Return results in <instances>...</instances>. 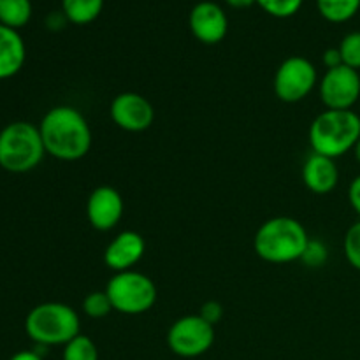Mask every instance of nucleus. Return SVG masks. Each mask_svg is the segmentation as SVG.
<instances>
[{
	"label": "nucleus",
	"instance_id": "29",
	"mask_svg": "<svg viewBox=\"0 0 360 360\" xmlns=\"http://www.w3.org/2000/svg\"><path fill=\"white\" fill-rule=\"evenodd\" d=\"M253 2H257V0H227L229 6L236 7V9H246V7L252 6Z\"/></svg>",
	"mask_w": 360,
	"mask_h": 360
},
{
	"label": "nucleus",
	"instance_id": "21",
	"mask_svg": "<svg viewBox=\"0 0 360 360\" xmlns=\"http://www.w3.org/2000/svg\"><path fill=\"white\" fill-rule=\"evenodd\" d=\"M340 53L343 58V65L355 70L360 69V32H352V34L345 35L340 44Z\"/></svg>",
	"mask_w": 360,
	"mask_h": 360
},
{
	"label": "nucleus",
	"instance_id": "3",
	"mask_svg": "<svg viewBox=\"0 0 360 360\" xmlns=\"http://www.w3.org/2000/svg\"><path fill=\"white\" fill-rule=\"evenodd\" d=\"M360 139V116L355 111L320 112L309 127V144L313 153L336 160L354 150Z\"/></svg>",
	"mask_w": 360,
	"mask_h": 360
},
{
	"label": "nucleus",
	"instance_id": "15",
	"mask_svg": "<svg viewBox=\"0 0 360 360\" xmlns=\"http://www.w3.org/2000/svg\"><path fill=\"white\" fill-rule=\"evenodd\" d=\"M27 58V48L18 30L0 25V79L16 76Z\"/></svg>",
	"mask_w": 360,
	"mask_h": 360
},
{
	"label": "nucleus",
	"instance_id": "10",
	"mask_svg": "<svg viewBox=\"0 0 360 360\" xmlns=\"http://www.w3.org/2000/svg\"><path fill=\"white\" fill-rule=\"evenodd\" d=\"M109 115L112 122L127 132H144L155 122L153 104L136 91L116 95L109 108Z\"/></svg>",
	"mask_w": 360,
	"mask_h": 360
},
{
	"label": "nucleus",
	"instance_id": "7",
	"mask_svg": "<svg viewBox=\"0 0 360 360\" xmlns=\"http://www.w3.org/2000/svg\"><path fill=\"white\" fill-rule=\"evenodd\" d=\"M214 343V326L199 315H186L176 320L167 333V345L172 354L183 359L200 357Z\"/></svg>",
	"mask_w": 360,
	"mask_h": 360
},
{
	"label": "nucleus",
	"instance_id": "22",
	"mask_svg": "<svg viewBox=\"0 0 360 360\" xmlns=\"http://www.w3.org/2000/svg\"><path fill=\"white\" fill-rule=\"evenodd\" d=\"M345 257L354 269L360 271V220L352 225L345 234L343 241Z\"/></svg>",
	"mask_w": 360,
	"mask_h": 360
},
{
	"label": "nucleus",
	"instance_id": "23",
	"mask_svg": "<svg viewBox=\"0 0 360 360\" xmlns=\"http://www.w3.org/2000/svg\"><path fill=\"white\" fill-rule=\"evenodd\" d=\"M257 4L271 16L288 18L297 13L302 0H257Z\"/></svg>",
	"mask_w": 360,
	"mask_h": 360
},
{
	"label": "nucleus",
	"instance_id": "4",
	"mask_svg": "<svg viewBox=\"0 0 360 360\" xmlns=\"http://www.w3.org/2000/svg\"><path fill=\"white\" fill-rule=\"evenodd\" d=\"M79 315L63 302H42L35 306L25 320L28 338L41 347H65L79 336Z\"/></svg>",
	"mask_w": 360,
	"mask_h": 360
},
{
	"label": "nucleus",
	"instance_id": "8",
	"mask_svg": "<svg viewBox=\"0 0 360 360\" xmlns=\"http://www.w3.org/2000/svg\"><path fill=\"white\" fill-rule=\"evenodd\" d=\"M316 67L304 56H290L274 74V94L280 101L294 104L308 97L316 86Z\"/></svg>",
	"mask_w": 360,
	"mask_h": 360
},
{
	"label": "nucleus",
	"instance_id": "11",
	"mask_svg": "<svg viewBox=\"0 0 360 360\" xmlns=\"http://www.w3.org/2000/svg\"><path fill=\"white\" fill-rule=\"evenodd\" d=\"M123 211H125L123 197L112 186H97L88 197L86 217L91 227L97 231L105 232L115 229L122 220Z\"/></svg>",
	"mask_w": 360,
	"mask_h": 360
},
{
	"label": "nucleus",
	"instance_id": "6",
	"mask_svg": "<svg viewBox=\"0 0 360 360\" xmlns=\"http://www.w3.org/2000/svg\"><path fill=\"white\" fill-rule=\"evenodd\" d=\"M112 309L123 315H143L157 302V287L153 280L137 271L116 273L105 287Z\"/></svg>",
	"mask_w": 360,
	"mask_h": 360
},
{
	"label": "nucleus",
	"instance_id": "13",
	"mask_svg": "<svg viewBox=\"0 0 360 360\" xmlns=\"http://www.w3.org/2000/svg\"><path fill=\"white\" fill-rule=\"evenodd\" d=\"M146 252V243L139 232H120L108 245L104 252V264L115 273L130 271Z\"/></svg>",
	"mask_w": 360,
	"mask_h": 360
},
{
	"label": "nucleus",
	"instance_id": "26",
	"mask_svg": "<svg viewBox=\"0 0 360 360\" xmlns=\"http://www.w3.org/2000/svg\"><path fill=\"white\" fill-rule=\"evenodd\" d=\"M348 200H350V206L354 207L355 213L360 217V174L357 178H354V181L350 183V188H348Z\"/></svg>",
	"mask_w": 360,
	"mask_h": 360
},
{
	"label": "nucleus",
	"instance_id": "18",
	"mask_svg": "<svg viewBox=\"0 0 360 360\" xmlns=\"http://www.w3.org/2000/svg\"><path fill=\"white\" fill-rule=\"evenodd\" d=\"M316 4L322 16L333 23L352 20L360 9V0H316Z\"/></svg>",
	"mask_w": 360,
	"mask_h": 360
},
{
	"label": "nucleus",
	"instance_id": "14",
	"mask_svg": "<svg viewBox=\"0 0 360 360\" xmlns=\"http://www.w3.org/2000/svg\"><path fill=\"white\" fill-rule=\"evenodd\" d=\"M302 181H304L306 188L311 190L313 193L326 195L338 186L340 169H338L334 158L313 153L302 165Z\"/></svg>",
	"mask_w": 360,
	"mask_h": 360
},
{
	"label": "nucleus",
	"instance_id": "25",
	"mask_svg": "<svg viewBox=\"0 0 360 360\" xmlns=\"http://www.w3.org/2000/svg\"><path fill=\"white\" fill-rule=\"evenodd\" d=\"M199 316H202V319L206 320L207 323H211V326H217L221 320V316H224V306L218 301L204 302L202 308H200Z\"/></svg>",
	"mask_w": 360,
	"mask_h": 360
},
{
	"label": "nucleus",
	"instance_id": "2",
	"mask_svg": "<svg viewBox=\"0 0 360 360\" xmlns=\"http://www.w3.org/2000/svg\"><path fill=\"white\" fill-rule=\"evenodd\" d=\"M308 243L309 236L301 221L290 217H276L260 225L253 248L266 262L290 264L302 259Z\"/></svg>",
	"mask_w": 360,
	"mask_h": 360
},
{
	"label": "nucleus",
	"instance_id": "27",
	"mask_svg": "<svg viewBox=\"0 0 360 360\" xmlns=\"http://www.w3.org/2000/svg\"><path fill=\"white\" fill-rule=\"evenodd\" d=\"M323 65L327 67V70L343 65V58H341L340 48H329L326 53H323Z\"/></svg>",
	"mask_w": 360,
	"mask_h": 360
},
{
	"label": "nucleus",
	"instance_id": "30",
	"mask_svg": "<svg viewBox=\"0 0 360 360\" xmlns=\"http://www.w3.org/2000/svg\"><path fill=\"white\" fill-rule=\"evenodd\" d=\"M354 153H355V158H357V162L360 164V139H359V143L355 144V148H354Z\"/></svg>",
	"mask_w": 360,
	"mask_h": 360
},
{
	"label": "nucleus",
	"instance_id": "1",
	"mask_svg": "<svg viewBox=\"0 0 360 360\" xmlns=\"http://www.w3.org/2000/svg\"><path fill=\"white\" fill-rule=\"evenodd\" d=\"M42 143L46 153L63 162L86 157L91 148V129L83 112L70 105H56L42 118Z\"/></svg>",
	"mask_w": 360,
	"mask_h": 360
},
{
	"label": "nucleus",
	"instance_id": "24",
	"mask_svg": "<svg viewBox=\"0 0 360 360\" xmlns=\"http://www.w3.org/2000/svg\"><path fill=\"white\" fill-rule=\"evenodd\" d=\"M301 260H304V262L311 267H319L322 266V264H326L327 260L326 245L320 241H313V239H309L308 248H306L304 255H302Z\"/></svg>",
	"mask_w": 360,
	"mask_h": 360
},
{
	"label": "nucleus",
	"instance_id": "5",
	"mask_svg": "<svg viewBox=\"0 0 360 360\" xmlns=\"http://www.w3.org/2000/svg\"><path fill=\"white\" fill-rule=\"evenodd\" d=\"M44 155L41 130L34 123L14 122L0 132V167L4 171L14 174L34 171Z\"/></svg>",
	"mask_w": 360,
	"mask_h": 360
},
{
	"label": "nucleus",
	"instance_id": "9",
	"mask_svg": "<svg viewBox=\"0 0 360 360\" xmlns=\"http://www.w3.org/2000/svg\"><path fill=\"white\" fill-rule=\"evenodd\" d=\"M320 98L327 109L350 111L360 98L359 70L347 65L326 70L320 81Z\"/></svg>",
	"mask_w": 360,
	"mask_h": 360
},
{
	"label": "nucleus",
	"instance_id": "20",
	"mask_svg": "<svg viewBox=\"0 0 360 360\" xmlns=\"http://www.w3.org/2000/svg\"><path fill=\"white\" fill-rule=\"evenodd\" d=\"M83 311L84 315L90 316V319H104L109 313L112 311L111 299H109L108 292L98 290V292H90L86 297L83 299Z\"/></svg>",
	"mask_w": 360,
	"mask_h": 360
},
{
	"label": "nucleus",
	"instance_id": "12",
	"mask_svg": "<svg viewBox=\"0 0 360 360\" xmlns=\"http://www.w3.org/2000/svg\"><path fill=\"white\" fill-rule=\"evenodd\" d=\"M190 30L204 44H218L229 30L227 14L218 4L199 2L190 11Z\"/></svg>",
	"mask_w": 360,
	"mask_h": 360
},
{
	"label": "nucleus",
	"instance_id": "28",
	"mask_svg": "<svg viewBox=\"0 0 360 360\" xmlns=\"http://www.w3.org/2000/svg\"><path fill=\"white\" fill-rule=\"evenodd\" d=\"M9 360H42V357L37 354V352L25 350V352H18V354H14Z\"/></svg>",
	"mask_w": 360,
	"mask_h": 360
},
{
	"label": "nucleus",
	"instance_id": "16",
	"mask_svg": "<svg viewBox=\"0 0 360 360\" xmlns=\"http://www.w3.org/2000/svg\"><path fill=\"white\" fill-rule=\"evenodd\" d=\"M104 0H62V13L74 25H88L97 20Z\"/></svg>",
	"mask_w": 360,
	"mask_h": 360
},
{
	"label": "nucleus",
	"instance_id": "19",
	"mask_svg": "<svg viewBox=\"0 0 360 360\" xmlns=\"http://www.w3.org/2000/svg\"><path fill=\"white\" fill-rule=\"evenodd\" d=\"M62 360H98L97 345L84 334H79L63 347Z\"/></svg>",
	"mask_w": 360,
	"mask_h": 360
},
{
	"label": "nucleus",
	"instance_id": "17",
	"mask_svg": "<svg viewBox=\"0 0 360 360\" xmlns=\"http://www.w3.org/2000/svg\"><path fill=\"white\" fill-rule=\"evenodd\" d=\"M32 18L30 0H0V25L18 30Z\"/></svg>",
	"mask_w": 360,
	"mask_h": 360
}]
</instances>
